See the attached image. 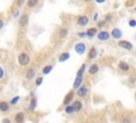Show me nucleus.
I'll return each instance as SVG.
<instances>
[{"instance_id":"obj_1","label":"nucleus","mask_w":136,"mask_h":123,"mask_svg":"<svg viewBox=\"0 0 136 123\" xmlns=\"http://www.w3.org/2000/svg\"><path fill=\"white\" fill-rule=\"evenodd\" d=\"M18 63L20 66H27L30 64V56L28 55V53L26 52H21L18 56Z\"/></svg>"},{"instance_id":"obj_2","label":"nucleus","mask_w":136,"mask_h":123,"mask_svg":"<svg viewBox=\"0 0 136 123\" xmlns=\"http://www.w3.org/2000/svg\"><path fill=\"white\" fill-rule=\"evenodd\" d=\"M74 50L78 54H83L86 50V45L83 44V42H79L74 46Z\"/></svg>"},{"instance_id":"obj_3","label":"nucleus","mask_w":136,"mask_h":123,"mask_svg":"<svg viewBox=\"0 0 136 123\" xmlns=\"http://www.w3.org/2000/svg\"><path fill=\"white\" fill-rule=\"evenodd\" d=\"M111 36L114 38V39H119V38L122 37V32H121L120 29L114 28V29L112 30V32H111Z\"/></svg>"},{"instance_id":"obj_4","label":"nucleus","mask_w":136,"mask_h":123,"mask_svg":"<svg viewBox=\"0 0 136 123\" xmlns=\"http://www.w3.org/2000/svg\"><path fill=\"white\" fill-rule=\"evenodd\" d=\"M118 45H119V47L126 49V50H132V49H133L132 42H130V41H128V40H120V41L118 42Z\"/></svg>"},{"instance_id":"obj_5","label":"nucleus","mask_w":136,"mask_h":123,"mask_svg":"<svg viewBox=\"0 0 136 123\" xmlns=\"http://www.w3.org/2000/svg\"><path fill=\"white\" fill-rule=\"evenodd\" d=\"M88 22H89V19L86 15H82L78 18V25L79 26H81V27H85L88 25Z\"/></svg>"},{"instance_id":"obj_6","label":"nucleus","mask_w":136,"mask_h":123,"mask_svg":"<svg viewBox=\"0 0 136 123\" xmlns=\"http://www.w3.org/2000/svg\"><path fill=\"white\" fill-rule=\"evenodd\" d=\"M87 91H88V87L86 86V85H83V86H81L80 88H78V91H77V95L79 96V97H85L86 96V93H87Z\"/></svg>"},{"instance_id":"obj_7","label":"nucleus","mask_w":136,"mask_h":123,"mask_svg":"<svg viewBox=\"0 0 136 123\" xmlns=\"http://www.w3.org/2000/svg\"><path fill=\"white\" fill-rule=\"evenodd\" d=\"M111 34L106 31H101L98 33V39L99 40H107L110 38Z\"/></svg>"},{"instance_id":"obj_8","label":"nucleus","mask_w":136,"mask_h":123,"mask_svg":"<svg viewBox=\"0 0 136 123\" xmlns=\"http://www.w3.org/2000/svg\"><path fill=\"white\" fill-rule=\"evenodd\" d=\"M73 96H74V93H73V91H69L67 95H66V97H65V99H64V105H66V106H68V104H69L71 101H72V99H73Z\"/></svg>"},{"instance_id":"obj_9","label":"nucleus","mask_w":136,"mask_h":123,"mask_svg":"<svg viewBox=\"0 0 136 123\" xmlns=\"http://www.w3.org/2000/svg\"><path fill=\"white\" fill-rule=\"evenodd\" d=\"M29 22V16L28 15H22L20 18H19V26L20 27H26Z\"/></svg>"},{"instance_id":"obj_10","label":"nucleus","mask_w":136,"mask_h":123,"mask_svg":"<svg viewBox=\"0 0 136 123\" xmlns=\"http://www.w3.org/2000/svg\"><path fill=\"white\" fill-rule=\"evenodd\" d=\"M82 81H83V77H82V76H80V75H77L76 80H74V82H73L72 87H73L74 89H77V88H80V87H81L80 85H81Z\"/></svg>"},{"instance_id":"obj_11","label":"nucleus","mask_w":136,"mask_h":123,"mask_svg":"<svg viewBox=\"0 0 136 123\" xmlns=\"http://www.w3.org/2000/svg\"><path fill=\"white\" fill-rule=\"evenodd\" d=\"M35 70H34L33 68H30L27 72H26V77H27V80L31 81L32 79H34V76H35Z\"/></svg>"},{"instance_id":"obj_12","label":"nucleus","mask_w":136,"mask_h":123,"mask_svg":"<svg viewBox=\"0 0 136 123\" xmlns=\"http://www.w3.org/2000/svg\"><path fill=\"white\" fill-rule=\"evenodd\" d=\"M98 70H99V66L97 64H93V65H90L88 72H89V74H96L98 72Z\"/></svg>"},{"instance_id":"obj_13","label":"nucleus","mask_w":136,"mask_h":123,"mask_svg":"<svg viewBox=\"0 0 136 123\" xmlns=\"http://www.w3.org/2000/svg\"><path fill=\"white\" fill-rule=\"evenodd\" d=\"M119 70H121V71H129L130 70V67H129V65L126 63V62H120L119 63Z\"/></svg>"},{"instance_id":"obj_14","label":"nucleus","mask_w":136,"mask_h":123,"mask_svg":"<svg viewBox=\"0 0 136 123\" xmlns=\"http://www.w3.org/2000/svg\"><path fill=\"white\" fill-rule=\"evenodd\" d=\"M24 121H25V115H24V113H18L15 116V122L16 123H24Z\"/></svg>"},{"instance_id":"obj_15","label":"nucleus","mask_w":136,"mask_h":123,"mask_svg":"<svg viewBox=\"0 0 136 123\" xmlns=\"http://www.w3.org/2000/svg\"><path fill=\"white\" fill-rule=\"evenodd\" d=\"M69 57H70V54L68 53V52H64V53H62V54L60 55V57H59V62L63 63V62L67 61V60L69 59Z\"/></svg>"},{"instance_id":"obj_16","label":"nucleus","mask_w":136,"mask_h":123,"mask_svg":"<svg viewBox=\"0 0 136 123\" xmlns=\"http://www.w3.org/2000/svg\"><path fill=\"white\" fill-rule=\"evenodd\" d=\"M96 57H97V50H96V48H92L89 50V53H88V59L94 60Z\"/></svg>"},{"instance_id":"obj_17","label":"nucleus","mask_w":136,"mask_h":123,"mask_svg":"<svg viewBox=\"0 0 136 123\" xmlns=\"http://www.w3.org/2000/svg\"><path fill=\"white\" fill-rule=\"evenodd\" d=\"M86 32H87V36L88 37H94L97 34V28H90Z\"/></svg>"},{"instance_id":"obj_18","label":"nucleus","mask_w":136,"mask_h":123,"mask_svg":"<svg viewBox=\"0 0 136 123\" xmlns=\"http://www.w3.org/2000/svg\"><path fill=\"white\" fill-rule=\"evenodd\" d=\"M72 106L74 107V110L79 111V110L82 109V102H81V101H74V102L72 103Z\"/></svg>"},{"instance_id":"obj_19","label":"nucleus","mask_w":136,"mask_h":123,"mask_svg":"<svg viewBox=\"0 0 136 123\" xmlns=\"http://www.w3.org/2000/svg\"><path fill=\"white\" fill-rule=\"evenodd\" d=\"M0 109H1V111H6L9 110V103L5 102V101H2V102H0Z\"/></svg>"},{"instance_id":"obj_20","label":"nucleus","mask_w":136,"mask_h":123,"mask_svg":"<svg viewBox=\"0 0 136 123\" xmlns=\"http://www.w3.org/2000/svg\"><path fill=\"white\" fill-rule=\"evenodd\" d=\"M38 3V0H28L27 1V6L28 8H34Z\"/></svg>"},{"instance_id":"obj_21","label":"nucleus","mask_w":136,"mask_h":123,"mask_svg":"<svg viewBox=\"0 0 136 123\" xmlns=\"http://www.w3.org/2000/svg\"><path fill=\"white\" fill-rule=\"evenodd\" d=\"M59 34H60V37L64 38V37H66L67 34H68V30L65 29V28H62V29L60 30V32H59Z\"/></svg>"},{"instance_id":"obj_22","label":"nucleus","mask_w":136,"mask_h":123,"mask_svg":"<svg viewBox=\"0 0 136 123\" xmlns=\"http://www.w3.org/2000/svg\"><path fill=\"white\" fill-rule=\"evenodd\" d=\"M51 70H52V66L48 65V66H46V67H44V68H43V73L44 74H49L51 72Z\"/></svg>"},{"instance_id":"obj_23","label":"nucleus","mask_w":136,"mask_h":123,"mask_svg":"<svg viewBox=\"0 0 136 123\" xmlns=\"http://www.w3.org/2000/svg\"><path fill=\"white\" fill-rule=\"evenodd\" d=\"M36 103H37V102H36V100H35V99H33L32 101H31L30 106H29V110H30V111H33L34 109L36 108Z\"/></svg>"},{"instance_id":"obj_24","label":"nucleus","mask_w":136,"mask_h":123,"mask_svg":"<svg viewBox=\"0 0 136 123\" xmlns=\"http://www.w3.org/2000/svg\"><path fill=\"white\" fill-rule=\"evenodd\" d=\"M85 69H86V64H83V65L80 67V69H79V71H78L77 75H80V76H82V75H83V73H84V71H85Z\"/></svg>"},{"instance_id":"obj_25","label":"nucleus","mask_w":136,"mask_h":123,"mask_svg":"<svg viewBox=\"0 0 136 123\" xmlns=\"http://www.w3.org/2000/svg\"><path fill=\"white\" fill-rule=\"evenodd\" d=\"M73 111H74V107H73L72 105L66 106V108H65V113H66V114H72Z\"/></svg>"},{"instance_id":"obj_26","label":"nucleus","mask_w":136,"mask_h":123,"mask_svg":"<svg viewBox=\"0 0 136 123\" xmlns=\"http://www.w3.org/2000/svg\"><path fill=\"white\" fill-rule=\"evenodd\" d=\"M19 99H20V97H19V96H16L15 98H13V99H12V101L10 102V104H12V105H15V104H16V103H17V102L19 101Z\"/></svg>"},{"instance_id":"obj_27","label":"nucleus","mask_w":136,"mask_h":123,"mask_svg":"<svg viewBox=\"0 0 136 123\" xmlns=\"http://www.w3.org/2000/svg\"><path fill=\"white\" fill-rule=\"evenodd\" d=\"M43 81H44L43 77H37L36 81H35V85H36V86H40L42 83H43Z\"/></svg>"},{"instance_id":"obj_28","label":"nucleus","mask_w":136,"mask_h":123,"mask_svg":"<svg viewBox=\"0 0 136 123\" xmlns=\"http://www.w3.org/2000/svg\"><path fill=\"white\" fill-rule=\"evenodd\" d=\"M129 26H130L131 28L136 27V20H135V19H131V20L129 21Z\"/></svg>"},{"instance_id":"obj_29","label":"nucleus","mask_w":136,"mask_h":123,"mask_svg":"<svg viewBox=\"0 0 136 123\" xmlns=\"http://www.w3.org/2000/svg\"><path fill=\"white\" fill-rule=\"evenodd\" d=\"M17 6L18 8H20V6H22L24 5V3H25V0H17Z\"/></svg>"},{"instance_id":"obj_30","label":"nucleus","mask_w":136,"mask_h":123,"mask_svg":"<svg viewBox=\"0 0 136 123\" xmlns=\"http://www.w3.org/2000/svg\"><path fill=\"white\" fill-rule=\"evenodd\" d=\"M79 36H80V37H85V36H87V32H81V33H79Z\"/></svg>"},{"instance_id":"obj_31","label":"nucleus","mask_w":136,"mask_h":123,"mask_svg":"<svg viewBox=\"0 0 136 123\" xmlns=\"http://www.w3.org/2000/svg\"><path fill=\"white\" fill-rule=\"evenodd\" d=\"M2 123H12V122H11V120H10L9 118H4V119L2 120Z\"/></svg>"},{"instance_id":"obj_32","label":"nucleus","mask_w":136,"mask_h":123,"mask_svg":"<svg viewBox=\"0 0 136 123\" xmlns=\"http://www.w3.org/2000/svg\"><path fill=\"white\" fill-rule=\"evenodd\" d=\"M3 74H4V70L1 68V69H0V79H2V77H3Z\"/></svg>"},{"instance_id":"obj_33","label":"nucleus","mask_w":136,"mask_h":123,"mask_svg":"<svg viewBox=\"0 0 136 123\" xmlns=\"http://www.w3.org/2000/svg\"><path fill=\"white\" fill-rule=\"evenodd\" d=\"M120 123H131V121H130V120H127V119H124V120H122Z\"/></svg>"},{"instance_id":"obj_34","label":"nucleus","mask_w":136,"mask_h":123,"mask_svg":"<svg viewBox=\"0 0 136 123\" xmlns=\"http://www.w3.org/2000/svg\"><path fill=\"white\" fill-rule=\"evenodd\" d=\"M105 1V0H96V2H98V3H103Z\"/></svg>"},{"instance_id":"obj_35","label":"nucleus","mask_w":136,"mask_h":123,"mask_svg":"<svg viewBox=\"0 0 136 123\" xmlns=\"http://www.w3.org/2000/svg\"><path fill=\"white\" fill-rule=\"evenodd\" d=\"M18 15H19V12H18V11H17V12H16V13H15V14H14V17H15V18H16V17H17V16H18Z\"/></svg>"},{"instance_id":"obj_36","label":"nucleus","mask_w":136,"mask_h":123,"mask_svg":"<svg viewBox=\"0 0 136 123\" xmlns=\"http://www.w3.org/2000/svg\"><path fill=\"white\" fill-rule=\"evenodd\" d=\"M97 18H98V14L96 13V14H95V17H94V20H98Z\"/></svg>"},{"instance_id":"obj_37","label":"nucleus","mask_w":136,"mask_h":123,"mask_svg":"<svg viewBox=\"0 0 136 123\" xmlns=\"http://www.w3.org/2000/svg\"><path fill=\"white\" fill-rule=\"evenodd\" d=\"M85 2H89V1H92V0H84Z\"/></svg>"},{"instance_id":"obj_38","label":"nucleus","mask_w":136,"mask_h":123,"mask_svg":"<svg viewBox=\"0 0 136 123\" xmlns=\"http://www.w3.org/2000/svg\"><path fill=\"white\" fill-rule=\"evenodd\" d=\"M135 11H136V9H135Z\"/></svg>"}]
</instances>
